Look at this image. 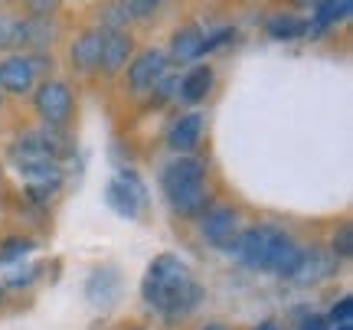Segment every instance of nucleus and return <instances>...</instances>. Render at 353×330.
Segmentation results:
<instances>
[{
    "label": "nucleus",
    "instance_id": "nucleus-11",
    "mask_svg": "<svg viewBox=\"0 0 353 330\" xmlns=\"http://www.w3.org/2000/svg\"><path fill=\"white\" fill-rule=\"evenodd\" d=\"M134 59V39L125 30H101V59L99 69L105 76H118Z\"/></svg>",
    "mask_w": 353,
    "mask_h": 330
},
{
    "label": "nucleus",
    "instance_id": "nucleus-22",
    "mask_svg": "<svg viewBox=\"0 0 353 330\" xmlns=\"http://www.w3.org/2000/svg\"><path fill=\"white\" fill-rule=\"evenodd\" d=\"M37 278H39V265H23V262H17V265H10L3 285H7V288H30Z\"/></svg>",
    "mask_w": 353,
    "mask_h": 330
},
{
    "label": "nucleus",
    "instance_id": "nucleus-2",
    "mask_svg": "<svg viewBox=\"0 0 353 330\" xmlns=\"http://www.w3.org/2000/svg\"><path fill=\"white\" fill-rule=\"evenodd\" d=\"M232 252L252 271H268V275H278V278H291V271L301 258V245L291 239L285 229L252 226L239 232Z\"/></svg>",
    "mask_w": 353,
    "mask_h": 330
},
{
    "label": "nucleus",
    "instance_id": "nucleus-15",
    "mask_svg": "<svg viewBox=\"0 0 353 330\" xmlns=\"http://www.w3.org/2000/svg\"><path fill=\"white\" fill-rule=\"evenodd\" d=\"M69 59H72V69L76 72H99V59H101V30H85L79 33L72 50H69Z\"/></svg>",
    "mask_w": 353,
    "mask_h": 330
},
{
    "label": "nucleus",
    "instance_id": "nucleus-16",
    "mask_svg": "<svg viewBox=\"0 0 353 330\" xmlns=\"http://www.w3.org/2000/svg\"><path fill=\"white\" fill-rule=\"evenodd\" d=\"M347 17H350V0H317L314 17L307 20V33L314 39H321L330 26H337Z\"/></svg>",
    "mask_w": 353,
    "mask_h": 330
},
{
    "label": "nucleus",
    "instance_id": "nucleus-32",
    "mask_svg": "<svg viewBox=\"0 0 353 330\" xmlns=\"http://www.w3.org/2000/svg\"><path fill=\"white\" fill-rule=\"evenodd\" d=\"M203 330H229V327H226V324H206Z\"/></svg>",
    "mask_w": 353,
    "mask_h": 330
},
{
    "label": "nucleus",
    "instance_id": "nucleus-3",
    "mask_svg": "<svg viewBox=\"0 0 353 330\" xmlns=\"http://www.w3.org/2000/svg\"><path fill=\"white\" fill-rule=\"evenodd\" d=\"M161 190H164L170 209L183 219H200L210 209L206 167L190 154H176V161H170L161 170Z\"/></svg>",
    "mask_w": 353,
    "mask_h": 330
},
{
    "label": "nucleus",
    "instance_id": "nucleus-8",
    "mask_svg": "<svg viewBox=\"0 0 353 330\" xmlns=\"http://www.w3.org/2000/svg\"><path fill=\"white\" fill-rule=\"evenodd\" d=\"M17 170H20L30 196L39 200V203H46L52 193H59V187H63V167H59V161H50V157L46 161H26V164H17Z\"/></svg>",
    "mask_w": 353,
    "mask_h": 330
},
{
    "label": "nucleus",
    "instance_id": "nucleus-14",
    "mask_svg": "<svg viewBox=\"0 0 353 330\" xmlns=\"http://www.w3.org/2000/svg\"><path fill=\"white\" fill-rule=\"evenodd\" d=\"M56 23L52 17H26L20 20V46L30 52H46L56 43Z\"/></svg>",
    "mask_w": 353,
    "mask_h": 330
},
{
    "label": "nucleus",
    "instance_id": "nucleus-33",
    "mask_svg": "<svg viewBox=\"0 0 353 330\" xmlns=\"http://www.w3.org/2000/svg\"><path fill=\"white\" fill-rule=\"evenodd\" d=\"M0 108H3V92H0Z\"/></svg>",
    "mask_w": 353,
    "mask_h": 330
},
{
    "label": "nucleus",
    "instance_id": "nucleus-28",
    "mask_svg": "<svg viewBox=\"0 0 353 330\" xmlns=\"http://www.w3.org/2000/svg\"><path fill=\"white\" fill-rule=\"evenodd\" d=\"M232 39H236V30H216L213 37H206L203 39V56H206V52H216L219 50V46H226V43H232Z\"/></svg>",
    "mask_w": 353,
    "mask_h": 330
},
{
    "label": "nucleus",
    "instance_id": "nucleus-29",
    "mask_svg": "<svg viewBox=\"0 0 353 330\" xmlns=\"http://www.w3.org/2000/svg\"><path fill=\"white\" fill-rule=\"evenodd\" d=\"M298 330H327V318H321V314H311V318L304 320Z\"/></svg>",
    "mask_w": 353,
    "mask_h": 330
},
{
    "label": "nucleus",
    "instance_id": "nucleus-10",
    "mask_svg": "<svg viewBox=\"0 0 353 330\" xmlns=\"http://www.w3.org/2000/svg\"><path fill=\"white\" fill-rule=\"evenodd\" d=\"M37 69L30 52H10L0 59V92H10V95H30L37 89Z\"/></svg>",
    "mask_w": 353,
    "mask_h": 330
},
{
    "label": "nucleus",
    "instance_id": "nucleus-20",
    "mask_svg": "<svg viewBox=\"0 0 353 330\" xmlns=\"http://www.w3.org/2000/svg\"><path fill=\"white\" fill-rule=\"evenodd\" d=\"M37 249V242L33 239H23V236H13L0 245V265H17V262H23L26 255Z\"/></svg>",
    "mask_w": 353,
    "mask_h": 330
},
{
    "label": "nucleus",
    "instance_id": "nucleus-35",
    "mask_svg": "<svg viewBox=\"0 0 353 330\" xmlns=\"http://www.w3.org/2000/svg\"><path fill=\"white\" fill-rule=\"evenodd\" d=\"M10 3H13V0H10Z\"/></svg>",
    "mask_w": 353,
    "mask_h": 330
},
{
    "label": "nucleus",
    "instance_id": "nucleus-36",
    "mask_svg": "<svg viewBox=\"0 0 353 330\" xmlns=\"http://www.w3.org/2000/svg\"><path fill=\"white\" fill-rule=\"evenodd\" d=\"M0 294H3V291H0Z\"/></svg>",
    "mask_w": 353,
    "mask_h": 330
},
{
    "label": "nucleus",
    "instance_id": "nucleus-19",
    "mask_svg": "<svg viewBox=\"0 0 353 330\" xmlns=\"http://www.w3.org/2000/svg\"><path fill=\"white\" fill-rule=\"evenodd\" d=\"M265 30H268V37L278 39V43H291V39L307 37V20L298 17V13H278V17H272V20L265 23Z\"/></svg>",
    "mask_w": 353,
    "mask_h": 330
},
{
    "label": "nucleus",
    "instance_id": "nucleus-18",
    "mask_svg": "<svg viewBox=\"0 0 353 330\" xmlns=\"http://www.w3.org/2000/svg\"><path fill=\"white\" fill-rule=\"evenodd\" d=\"M203 30L200 26H183V30H176L174 39H170V52H167V59L170 63H193V59H200L203 56Z\"/></svg>",
    "mask_w": 353,
    "mask_h": 330
},
{
    "label": "nucleus",
    "instance_id": "nucleus-34",
    "mask_svg": "<svg viewBox=\"0 0 353 330\" xmlns=\"http://www.w3.org/2000/svg\"><path fill=\"white\" fill-rule=\"evenodd\" d=\"M128 330H144V327H128Z\"/></svg>",
    "mask_w": 353,
    "mask_h": 330
},
{
    "label": "nucleus",
    "instance_id": "nucleus-26",
    "mask_svg": "<svg viewBox=\"0 0 353 330\" xmlns=\"http://www.w3.org/2000/svg\"><path fill=\"white\" fill-rule=\"evenodd\" d=\"M26 3V17H56L63 0H23Z\"/></svg>",
    "mask_w": 353,
    "mask_h": 330
},
{
    "label": "nucleus",
    "instance_id": "nucleus-30",
    "mask_svg": "<svg viewBox=\"0 0 353 330\" xmlns=\"http://www.w3.org/2000/svg\"><path fill=\"white\" fill-rule=\"evenodd\" d=\"M255 330H285V327H281L278 320H262V324H259Z\"/></svg>",
    "mask_w": 353,
    "mask_h": 330
},
{
    "label": "nucleus",
    "instance_id": "nucleus-5",
    "mask_svg": "<svg viewBox=\"0 0 353 330\" xmlns=\"http://www.w3.org/2000/svg\"><path fill=\"white\" fill-rule=\"evenodd\" d=\"M105 203L112 206L121 219H138L141 213H144V206H148V190H144V183L138 180L134 170H121V174H114L112 183H108Z\"/></svg>",
    "mask_w": 353,
    "mask_h": 330
},
{
    "label": "nucleus",
    "instance_id": "nucleus-25",
    "mask_svg": "<svg viewBox=\"0 0 353 330\" xmlns=\"http://www.w3.org/2000/svg\"><path fill=\"white\" fill-rule=\"evenodd\" d=\"M125 10L131 20H151L161 10V0H125Z\"/></svg>",
    "mask_w": 353,
    "mask_h": 330
},
{
    "label": "nucleus",
    "instance_id": "nucleus-13",
    "mask_svg": "<svg viewBox=\"0 0 353 330\" xmlns=\"http://www.w3.org/2000/svg\"><path fill=\"white\" fill-rule=\"evenodd\" d=\"M203 127H206V118L200 112H187L180 114L170 131H167V144H170V151L174 154H193L200 147L203 141Z\"/></svg>",
    "mask_w": 353,
    "mask_h": 330
},
{
    "label": "nucleus",
    "instance_id": "nucleus-7",
    "mask_svg": "<svg viewBox=\"0 0 353 330\" xmlns=\"http://www.w3.org/2000/svg\"><path fill=\"white\" fill-rule=\"evenodd\" d=\"M337 258L330 249H321V245H311V249H301V258H298V265L291 271V278L294 285H301V288H314V285H324L327 278L337 275Z\"/></svg>",
    "mask_w": 353,
    "mask_h": 330
},
{
    "label": "nucleus",
    "instance_id": "nucleus-21",
    "mask_svg": "<svg viewBox=\"0 0 353 330\" xmlns=\"http://www.w3.org/2000/svg\"><path fill=\"white\" fill-rule=\"evenodd\" d=\"M20 46V17L0 13V52H10Z\"/></svg>",
    "mask_w": 353,
    "mask_h": 330
},
{
    "label": "nucleus",
    "instance_id": "nucleus-24",
    "mask_svg": "<svg viewBox=\"0 0 353 330\" xmlns=\"http://www.w3.org/2000/svg\"><path fill=\"white\" fill-rule=\"evenodd\" d=\"M330 252H334L337 262L353 255V229H350V223H341V229L334 232V245H330Z\"/></svg>",
    "mask_w": 353,
    "mask_h": 330
},
{
    "label": "nucleus",
    "instance_id": "nucleus-27",
    "mask_svg": "<svg viewBox=\"0 0 353 330\" xmlns=\"http://www.w3.org/2000/svg\"><path fill=\"white\" fill-rule=\"evenodd\" d=\"M327 324H353V298H350V294H343L341 301L334 305Z\"/></svg>",
    "mask_w": 353,
    "mask_h": 330
},
{
    "label": "nucleus",
    "instance_id": "nucleus-4",
    "mask_svg": "<svg viewBox=\"0 0 353 330\" xmlns=\"http://www.w3.org/2000/svg\"><path fill=\"white\" fill-rule=\"evenodd\" d=\"M33 108L43 118L46 127H56L63 131L69 121H72V112H76V99H72V89L59 82V79H43L37 89H33Z\"/></svg>",
    "mask_w": 353,
    "mask_h": 330
},
{
    "label": "nucleus",
    "instance_id": "nucleus-31",
    "mask_svg": "<svg viewBox=\"0 0 353 330\" xmlns=\"http://www.w3.org/2000/svg\"><path fill=\"white\" fill-rule=\"evenodd\" d=\"M327 330H353V324H327Z\"/></svg>",
    "mask_w": 353,
    "mask_h": 330
},
{
    "label": "nucleus",
    "instance_id": "nucleus-12",
    "mask_svg": "<svg viewBox=\"0 0 353 330\" xmlns=\"http://www.w3.org/2000/svg\"><path fill=\"white\" fill-rule=\"evenodd\" d=\"M85 298H88V305L92 307L108 311V307L121 298V275H118L112 265L95 268V271L85 278Z\"/></svg>",
    "mask_w": 353,
    "mask_h": 330
},
{
    "label": "nucleus",
    "instance_id": "nucleus-6",
    "mask_svg": "<svg viewBox=\"0 0 353 330\" xmlns=\"http://www.w3.org/2000/svg\"><path fill=\"white\" fill-rule=\"evenodd\" d=\"M200 232L206 245H213L219 252H232V245H236L242 232L239 213L232 206H213V209H206L200 216Z\"/></svg>",
    "mask_w": 353,
    "mask_h": 330
},
{
    "label": "nucleus",
    "instance_id": "nucleus-9",
    "mask_svg": "<svg viewBox=\"0 0 353 330\" xmlns=\"http://www.w3.org/2000/svg\"><path fill=\"white\" fill-rule=\"evenodd\" d=\"M167 69H170V59H167L164 50H144L141 56H134L128 63V89L134 92V95L151 92Z\"/></svg>",
    "mask_w": 353,
    "mask_h": 330
},
{
    "label": "nucleus",
    "instance_id": "nucleus-1",
    "mask_svg": "<svg viewBox=\"0 0 353 330\" xmlns=\"http://www.w3.org/2000/svg\"><path fill=\"white\" fill-rule=\"evenodd\" d=\"M141 298L161 318L180 320L196 311V305H200V298H203V288L193 281V271H190V265L180 255L164 252V255H157L151 265H148V271H144Z\"/></svg>",
    "mask_w": 353,
    "mask_h": 330
},
{
    "label": "nucleus",
    "instance_id": "nucleus-17",
    "mask_svg": "<svg viewBox=\"0 0 353 330\" xmlns=\"http://www.w3.org/2000/svg\"><path fill=\"white\" fill-rule=\"evenodd\" d=\"M213 69L210 65H193L187 76L180 79V89H176V99L187 105H200L206 95H210V89H213Z\"/></svg>",
    "mask_w": 353,
    "mask_h": 330
},
{
    "label": "nucleus",
    "instance_id": "nucleus-23",
    "mask_svg": "<svg viewBox=\"0 0 353 330\" xmlns=\"http://www.w3.org/2000/svg\"><path fill=\"white\" fill-rule=\"evenodd\" d=\"M176 89H180V79L170 76V69H167L164 76L157 79V85L151 89V102H154V105L170 102V99H176Z\"/></svg>",
    "mask_w": 353,
    "mask_h": 330
}]
</instances>
